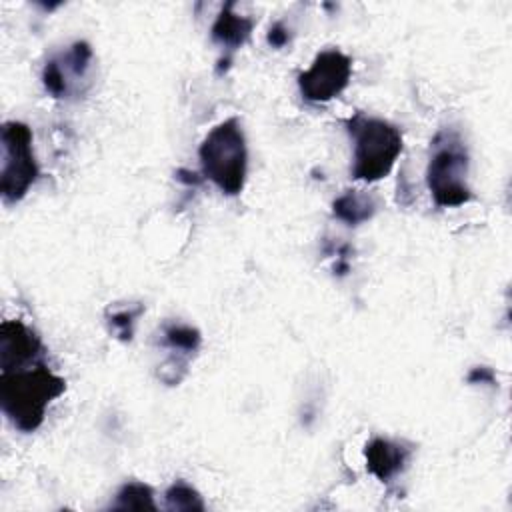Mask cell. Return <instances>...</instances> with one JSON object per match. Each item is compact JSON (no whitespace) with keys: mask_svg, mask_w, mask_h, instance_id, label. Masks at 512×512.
<instances>
[{"mask_svg":"<svg viewBox=\"0 0 512 512\" xmlns=\"http://www.w3.org/2000/svg\"><path fill=\"white\" fill-rule=\"evenodd\" d=\"M164 342L174 350L194 352L200 346V332L186 324H166L164 326Z\"/></svg>","mask_w":512,"mask_h":512,"instance_id":"13","label":"cell"},{"mask_svg":"<svg viewBox=\"0 0 512 512\" xmlns=\"http://www.w3.org/2000/svg\"><path fill=\"white\" fill-rule=\"evenodd\" d=\"M288 42V30L284 28L282 22H276L274 26H270L268 30V44L274 48H282Z\"/></svg>","mask_w":512,"mask_h":512,"instance_id":"15","label":"cell"},{"mask_svg":"<svg viewBox=\"0 0 512 512\" xmlns=\"http://www.w3.org/2000/svg\"><path fill=\"white\" fill-rule=\"evenodd\" d=\"M38 178V164L32 148V132L24 122H4L2 126V172L0 192L4 202H18Z\"/></svg>","mask_w":512,"mask_h":512,"instance_id":"5","label":"cell"},{"mask_svg":"<svg viewBox=\"0 0 512 512\" xmlns=\"http://www.w3.org/2000/svg\"><path fill=\"white\" fill-rule=\"evenodd\" d=\"M366 466L378 480H390L396 476L408 462L410 450L398 442L386 438H374L366 444L364 450Z\"/></svg>","mask_w":512,"mask_h":512,"instance_id":"8","label":"cell"},{"mask_svg":"<svg viewBox=\"0 0 512 512\" xmlns=\"http://www.w3.org/2000/svg\"><path fill=\"white\" fill-rule=\"evenodd\" d=\"M42 342L32 328L20 320L0 324V368L16 370L42 362Z\"/></svg>","mask_w":512,"mask_h":512,"instance_id":"7","label":"cell"},{"mask_svg":"<svg viewBox=\"0 0 512 512\" xmlns=\"http://www.w3.org/2000/svg\"><path fill=\"white\" fill-rule=\"evenodd\" d=\"M492 378H494V374H492V370H488V368H474L472 372H470V376H468V380L470 382H492Z\"/></svg>","mask_w":512,"mask_h":512,"instance_id":"16","label":"cell"},{"mask_svg":"<svg viewBox=\"0 0 512 512\" xmlns=\"http://www.w3.org/2000/svg\"><path fill=\"white\" fill-rule=\"evenodd\" d=\"M468 152L456 130H440L432 140V156L426 170V182L434 202L442 208L462 206L472 200L466 182Z\"/></svg>","mask_w":512,"mask_h":512,"instance_id":"3","label":"cell"},{"mask_svg":"<svg viewBox=\"0 0 512 512\" xmlns=\"http://www.w3.org/2000/svg\"><path fill=\"white\" fill-rule=\"evenodd\" d=\"M376 212V202L370 194L360 190H348L340 198L334 200V214L344 220L346 224H360L370 220Z\"/></svg>","mask_w":512,"mask_h":512,"instance_id":"10","label":"cell"},{"mask_svg":"<svg viewBox=\"0 0 512 512\" xmlns=\"http://www.w3.org/2000/svg\"><path fill=\"white\" fill-rule=\"evenodd\" d=\"M202 172L224 194L236 196L242 192L248 170V150L242 126L236 118L216 124L198 150Z\"/></svg>","mask_w":512,"mask_h":512,"instance_id":"2","label":"cell"},{"mask_svg":"<svg viewBox=\"0 0 512 512\" xmlns=\"http://www.w3.org/2000/svg\"><path fill=\"white\" fill-rule=\"evenodd\" d=\"M66 390V382L44 362L4 370L0 374V406L20 432H34L46 416L48 404Z\"/></svg>","mask_w":512,"mask_h":512,"instance_id":"1","label":"cell"},{"mask_svg":"<svg viewBox=\"0 0 512 512\" xmlns=\"http://www.w3.org/2000/svg\"><path fill=\"white\" fill-rule=\"evenodd\" d=\"M352 62L340 50L320 52L312 66L298 76L300 92L310 102H328L350 82Z\"/></svg>","mask_w":512,"mask_h":512,"instance_id":"6","label":"cell"},{"mask_svg":"<svg viewBox=\"0 0 512 512\" xmlns=\"http://www.w3.org/2000/svg\"><path fill=\"white\" fill-rule=\"evenodd\" d=\"M166 506L170 510H204L200 494L186 482L178 480L166 490Z\"/></svg>","mask_w":512,"mask_h":512,"instance_id":"12","label":"cell"},{"mask_svg":"<svg viewBox=\"0 0 512 512\" xmlns=\"http://www.w3.org/2000/svg\"><path fill=\"white\" fill-rule=\"evenodd\" d=\"M348 130L354 136L352 176L364 182L384 178L402 152L400 130L382 118H370L364 114L350 118Z\"/></svg>","mask_w":512,"mask_h":512,"instance_id":"4","label":"cell"},{"mask_svg":"<svg viewBox=\"0 0 512 512\" xmlns=\"http://www.w3.org/2000/svg\"><path fill=\"white\" fill-rule=\"evenodd\" d=\"M142 308H138V310H134V312H130V310H124V312H118V314H112V326H114V330L120 334V338L122 340H126V338H130V334H132V324H134V318H136V314L140 312Z\"/></svg>","mask_w":512,"mask_h":512,"instance_id":"14","label":"cell"},{"mask_svg":"<svg viewBox=\"0 0 512 512\" xmlns=\"http://www.w3.org/2000/svg\"><path fill=\"white\" fill-rule=\"evenodd\" d=\"M116 510H154V500H152V490L150 486L142 484V482H128L124 484L118 494H116V502L114 506Z\"/></svg>","mask_w":512,"mask_h":512,"instance_id":"11","label":"cell"},{"mask_svg":"<svg viewBox=\"0 0 512 512\" xmlns=\"http://www.w3.org/2000/svg\"><path fill=\"white\" fill-rule=\"evenodd\" d=\"M250 32H252V20L246 16H238L232 10V4H226L212 26V40L234 50L248 40Z\"/></svg>","mask_w":512,"mask_h":512,"instance_id":"9","label":"cell"}]
</instances>
